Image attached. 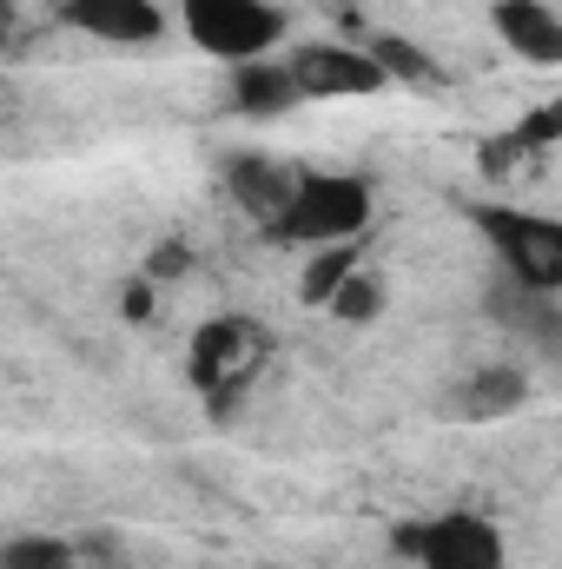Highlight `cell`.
I'll return each mask as SVG.
<instances>
[{
    "instance_id": "cell-1",
    "label": "cell",
    "mask_w": 562,
    "mask_h": 569,
    "mask_svg": "<svg viewBox=\"0 0 562 569\" xmlns=\"http://www.w3.org/2000/svg\"><path fill=\"white\" fill-rule=\"evenodd\" d=\"M364 226H371V179H358V172H304V186H298V199H291V212L279 219L272 239L318 252V246L364 239Z\"/></svg>"
},
{
    "instance_id": "cell-2",
    "label": "cell",
    "mask_w": 562,
    "mask_h": 569,
    "mask_svg": "<svg viewBox=\"0 0 562 569\" xmlns=\"http://www.w3.org/2000/svg\"><path fill=\"white\" fill-rule=\"evenodd\" d=\"M470 226H476L483 246L496 252L503 279L530 284V291H562V219L556 212H530V206H476Z\"/></svg>"
},
{
    "instance_id": "cell-3",
    "label": "cell",
    "mask_w": 562,
    "mask_h": 569,
    "mask_svg": "<svg viewBox=\"0 0 562 569\" xmlns=\"http://www.w3.org/2000/svg\"><path fill=\"white\" fill-rule=\"evenodd\" d=\"M179 20H185L192 47L225 67L272 60L284 40V7H272V0H179Z\"/></svg>"
},
{
    "instance_id": "cell-4",
    "label": "cell",
    "mask_w": 562,
    "mask_h": 569,
    "mask_svg": "<svg viewBox=\"0 0 562 569\" xmlns=\"http://www.w3.org/2000/svg\"><path fill=\"white\" fill-rule=\"evenodd\" d=\"M404 557L418 569H503L510 550H503V530L476 510H443V517H423L411 530H398Z\"/></svg>"
},
{
    "instance_id": "cell-5",
    "label": "cell",
    "mask_w": 562,
    "mask_h": 569,
    "mask_svg": "<svg viewBox=\"0 0 562 569\" xmlns=\"http://www.w3.org/2000/svg\"><path fill=\"white\" fill-rule=\"evenodd\" d=\"M291 73L304 87V100H371L391 87L384 60L371 47H344V40H311L291 53Z\"/></svg>"
},
{
    "instance_id": "cell-6",
    "label": "cell",
    "mask_w": 562,
    "mask_h": 569,
    "mask_svg": "<svg viewBox=\"0 0 562 569\" xmlns=\"http://www.w3.org/2000/svg\"><path fill=\"white\" fill-rule=\"evenodd\" d=\"M259 365H265V331L252 318H212V325H199V338H192V385L205 398L245 391Z\"/></svg>"
},
{
    "instance_id": "cell-7",
    "label": "cell",
    "mask_w": 562,
    "mask_h": 569,
    "mask_svg": "<svg viewBox=\"0 0 562 569\" xmlns=\"http://www.w3.org/2000/svg\"><path fill=\"white\" fill-rule=\"evenodd\" d=\"M298 186H304V166H291V159H272V152H232V159H225V192H232V206H239L252 226H265V232H279V219L291 212Z\"/></svg>"
},
{
    "instance_id": "cell-8",
    "label": "cell",
    "mask_w": 562,
    "mask_h": 569,
    "mask_svg": "<svg viewBox=\"0 0 562 569\" xmlns=\"http://www.w3.org/2000/svg\"><path fill=\"white\" fill-rule=\"evenodd\" d=\"M60 20L107 47H152L165 33V13L152 0H60Z\"/></svg>"
},
{
    "instance_id": "cell-9",
    "label": "cell",
    "mask_w": 562,
    "mask_h": 569,
    "mask_svg": "<svg viewBox=\"0 0 562 569\" xmlns=\"http://www.w3.org/2000/svg\"><path fill=\"white\" fill-rule=\"evenodd\" d=\"M490 27L496 40L530 60V67H562V13L550 0H496L490 7Z\"/></svg>"
},
{
    "instance_id": "cell-10",
    "label": "cell",
    "mask_w": 562,
    "mask_h": 569,
    "mask_svg": "<svg viewBox=\"0 0 562 569\" xmlns=\"http://www.w3.org/2000/svg\"><path fill=\"white\" fill-rule=\"evenodd\" d=\"M232 107L252 113V120H279L291 107H304V87L291 73V60H252V67H232Z\"/></svg>"
},
{
    "instance_id": "cell-11",
    "label": "cell",
    "mask_w": 562,
    "mask_h": 569,
    "mask_svg": "<svg viewBox=\"0 0 562 569\" xmlns=\"http://www.w3.org/2000/svg\"><path fill=\"white\" fill-rule=\"evenodd\" d=\"M490 318H503L510 331H523V338H536V345H556L562 338L556 291H530V284H516V279L490 284Z\"/></svg>"
},
{
    "instance_id": "cell-12",
    "label": "cell",
    "mask_w": 562,
    "mask_h": 569,
    "mask_svg": "<svg viewBox=\"0 0 562 569\" xmlns=\"http://www.w3.org/2000/svg\"><path fill=\"white\" fill-rule=\"evenodd\" d=\"M516 405H523V371H510V365H490V371L456 385V411L463 418H503Z\"/></svg>"
},
{
    "instance_id": "cell-13",
    "label": "cell",
    "mask_w": 562,
    "mask_h": 569,
    "mask_svg": "<svg viewBox=\"0 0 562 569\" xmlns=\"http://www.w3.org/2000/svg\"><path fill=\"white\" fill-rule=\"evenodd\" d=\"M351 272H358V239H351V246H318L311 266H304V279H298V298H304V305H331Z\"/></svg>"
},
{
    "instance_id": "cell-14",
    "label": "cell",
    "mask_w": 562,
    "mask_h": 569,
    "mask_svg": "<svg viewBox=\"0 0 562 569\" xmlns=\"http://www.w3.org/2000/svg\"><path fill=\"white\" fill-rule=\"evenodd\" d=\"M371 53H378V60H384V73H391V80H404V87H436V80H443V73H436V60L418 53L411 40L378 33V40H371Z\"/></svg>"
},
{
    "instance_id": "cell-15",
    "label": "cell",
    "mask_w": 562,
    "mask_h": 569,
    "mask_svg": "<svg viewBox=\"0 0 562 569\" xmlns=\"http://www.w3.org/2000/svg\"><path fill=\"white\" fill-rule=\"evenodd\" d=\"M331 311H338V318H351V325H364V318H378V311H384V279L358 266V272L344 279V291L331 298Z\"/></svg>"
},
{
    "instance_id": "cell-16",
    "label": "cell",
    "mask_w": 562,
    "mask_h": 569,
    "mask_svg": "<svg viewBox=\"0 0 562 569\" xmlns=\"http://www.w3.org/2000/svg\"><path fill=\"white\" fill-rule=\"evenodd\" d=\"M7 569H67V550H60L53 537H20V543L7 550Z\"/></svg>"
},
{
    "instance_id": "cell-17",
    "label": "cell",
    "mask_w": 562,
    "mask_h": 569,
    "mask_svg": "<svg viewBox=\"0 0 562 569\" xmlns=\"http://www.w3.org/2000/svg\"><path fill=\"white\" fill-rule=\"evenodd\" d=\"M265 569H284V563H265Z\"/></svg>"
}]
</instances>
